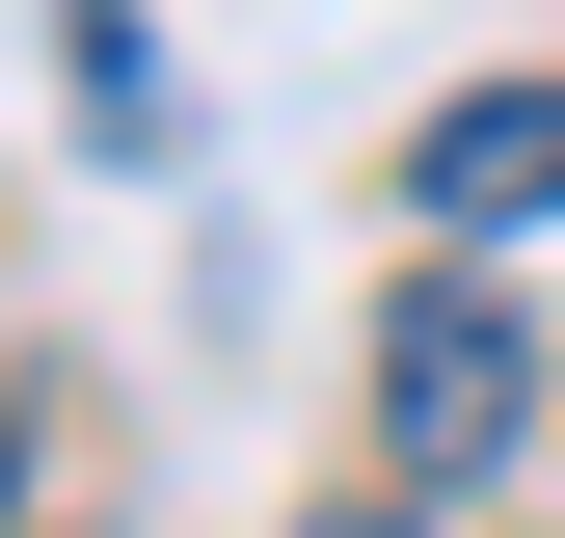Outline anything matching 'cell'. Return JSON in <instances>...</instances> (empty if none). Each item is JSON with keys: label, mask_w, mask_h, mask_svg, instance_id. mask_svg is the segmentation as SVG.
Wrapping results in <instances>:
<instances>
[{"label": "cell", "mask_w": 565, "mask_h": 538, "mask_svg": "<svg viewBox=\"0 0 565 538\" xmlns=\"http://www.w3.org/2000/svg\"><path fill=\"white\" fill-rule=\"evenodd\" d=\"M512 431H539V323L484 297V269H404L377 297V458L404 485H484Z\"/></svg>", "instance_id": "cell-1"}, {"label": "cell", "mask_w": 565, "mask_h": 538, "mask_svg": "<svg viewBox=\"0 0 565 538\" xmlns=\"http://www.w3.org/2000/svg\"><path fill=\"white\" fill-rule=\"evenodd\" d=\"M323 538H431V512H404V485H377V512H323Z\"/></svg>", "instance_id": "cell-4"}, {"label": "cell", "mask_w": 565, "mask_h": 538, "mask_svg": "<svg viewBox=\"0 0 565 538\" xmlns=\"http://www.w3.org/2000/svg\"><path fill=\"white\" fill-rule=\"evenodd\" d=\"M404 216H431V243H512V216H565V82H458L431 134H404Z\"/></svg>", "instance_id": "cell-2"}, {"label": "cell", "mask_w": 565, "mask_h": 538, "mask_svg": "<svg viewBox=\"0 0 565 538\" xmlns=\"http://www.w3.org/2000/svg\"><path fill=\"white\" fill-rule=\"evenodd\" d=\"M54 82H82V162H162V134H189V82H162L135 0H54Z\"/></svg>", "instance_id": "cell-3"}]
</instances>
